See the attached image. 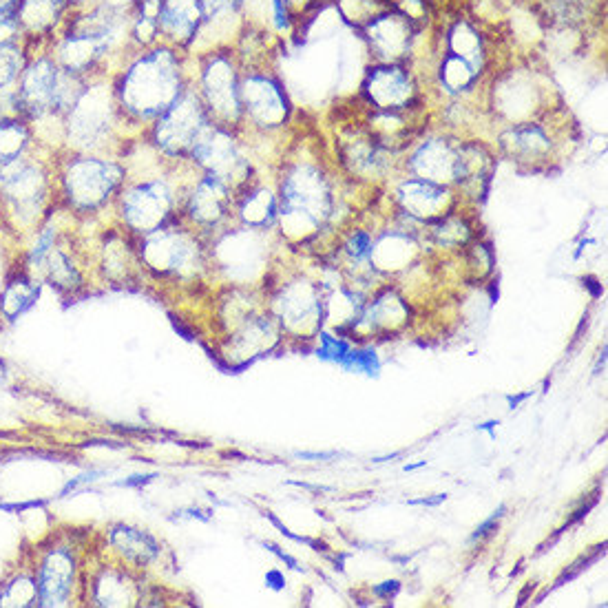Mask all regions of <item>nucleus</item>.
I'll return each mask as SVG.
<instances>
[{
	"instance_id": "aec40b11",
	"label": "nucleus",
	"mask_w": 608,
	"mask_h": 608,
	"mask_svg": "<svg viewBox=\"0 0 608 608\" xmlns=\"http://www.w3.org/2000/svg\"><path fill=\"white\" fill-rule=\"evenodd\" d=\"M23 0H0V20L18 18V9Z\"/></svg>"
},
{
	"instance_id": "dca6fc26",
	"label": "nucleus",
	"mask_w": 608,
	"mask_h": 608,
	"mask_svg": "<svg viewBox=\"0 0 608 608\" xmlns=\"http://www.w3.org/2000/svg\"><path fill=\"white\" fill-rule=\"evenodd\" d=\"M443 78H445V82H447V85L452 87V89H463V87L469 85L471 78H474V71H471V67H469V62H467V60L454 56V58H449V60L445 62Z\"/></svg>"
},
{
	"instance_id": "39448f33",
	"label": "nucleus",
	"mask_w": 608,
	"mask_h": 608,
	"mask_svg": "<svg viewBox=\"0 0 608 608\" xmlns=\"http://www.w3.org/2000/svg\"><path fill=\"white\" fill-rule=\"evenodd\" d=\"M202 102L206 111L217 118L233 120L241 109L239 82L233 60L213 54L202 67Z\"/></svg>"
},
{
	"instance_id": "7ed1b4c3",
	"label": "nucleus",
	"mask_w": 608,
	"mask_h": 608,
	"mask_svg": "<svg viewBox=\"0 0 608 608\" xmlns=\"http://www.w3.org/2000/svg\"><path fill=\"white\" fill-rule=\"evenodd\" d=\"M211 129L208 111L202 98L193 91H184L169 109L160 115L157 124V142L169 153H193L197 142Z\"/></svg>"
},
{
	"instance_id": "f03ea898",
	"label": "nucleus",
	"mask_w": 608,
	"mask_h": 608,
	"mask_svg": "<svg viewBox=\"0 0 608 608\" xmlns=\"http://www.w3.org/2000/svg\"><path fill=\"white\" fill-rule=\"evenodd\" d=\"M89 80L62 69L49 51L31 54L18 80L20 102L27 120H43L67 115L87 89Z\"/></svg>"
},
{
	"instance_id": "6ab92c4d",
	"label": "nucleus",
	"mask_w": 608,
	"mask_h": 608,
	"mask_svg": "<svg viewBox=\"0 0 608 608\" xmlns=\"http://www.w3.org/2000/svg\"><path fill=\"white\" fill-rule=\"evenodd\" d=\"M502 511H505V507H500V509H498V513H494V516H491L487 522H482L480 527L476 529L474 536H471V540H482V538H485V536H489L491 531H496V527H498V520H500V516H502Z\"/></svg>"
},
{
	"instance_id": "1a4fd4ad",
	"label": "nucleus",
	"mask_w": 608,
	"mask_h": 608,
	"mask_svg": "<svg viewBox=\"0 0 608 608\" xmlns=\"http://www.w3.org/2000/svg\"><path fill=\"white\" fill-rule=\"evenodd\" d=\"M204 14L199 0H160L157 5V27L175 45H188L195 38Z\"/></svg>"
},
{
	"instance_id": "ddd939ff",
	"label": "nucleus",
	"mask_w": 608,
	"mask_h": 608,
	"mask_svg": "<svg viewBox=\"0 0 608 608\" xmlns=\"http://www.w3.org/2000/svg\"><path fill=\"white\" fill-rule=\"evenodd\" d=\"M226 211V188L224 182L215 180V177H208L202 184L197 186V191L193 195V217H197L199 222L213 224Z\"/></svg>"
},
{
	"instance_id": "9b49d317",
	"label": "nucleus",
	"mask_w": 608,
	"mask_h": 608,
	"mask_svg": "<svg viewBox=\"0 0 608 608\" xmlns=\"http://www.w3.org/2000/svg\"><path fill=\"white\" fill-rule=\"evenodd\" d=\"M71 584V562L67 555L56 553L47 560L40 578V593H43L45 604H60L69 593Z\"/></svg>"
},
{
	"instance_id": "f8f14e48",
	"label": "nucleus",
	"mask_w": 608,
	"mask_h": 608,
	"mask_svg": "<svg viewBox=\"0 0 608 608\" xmlns=\"http://www.w3.org/2000/svg\"><path fill=\"white\" fill-rule=\"evenodd\" d=\"M370 93L372 98L385 109H394L410 96L407 78L398 69H379L370 78Z\"/></svg>"
},
{
	"instance_id": "4be33fe9",
	"label": "nucleus",
	"mask_w": 608,
	"mask_h": 608,
	"mask_svg": "<svg viewBox=\"0 0 608 608\" xmlns=\"http://www.w3.org/2000/svg\"><path fill=\"white\" fill-rule=\"evenodd\" d=\"M398 591V582H385V586H376V595H394Z\"/></svg>"
},
{
	"instance_id": "f257e3e1",
	"label": "nucleus",
	"mask_w": 608,
	"mask_h": 608,
	"mask_svg": "<svg viewBox=\"0 0 608 608\" xmlns=\"http://www.w3.org/2000/svg\"><path fill=\"white\" fill-rule=\"evenodd\" d=\"M184 93L180 60L171 49H153L131 62L115 89L122 109L138 118H160Z\"/></svg>"
},
{
	"instance_id": "9d476101",
	"label": "nucleus",
	"mask_w": 608,
	"mask_h": 608,
	"mask_svg": "<svg viewBox=\"0 0 608 608\" xmlns=\"http://www.w3.org/2000/svg\"><path fill=\"white\" fill-rule=\"evenodd\" d=\"M239 100L253 118L261 124H272L283 118V98L268 78L250 76L239 85Z\"/></svg>"
},
{
	"instance_id": "6e6552de",
	"label": "nucleus",
	"mask_w": 608,
	"mask_h": 608,
	"mask_svg": "<svg viewBox=\"0 0 608 608\" xmlns=\"http://www.w3.org/2000/svg\"><path fill=\"white\" fill-rule=\"evenodd\" d=\"M71 12L67 0H23L18 23L29 40H47L58 34Z\"/></svg>"
},
{
	"instance_id": "4468645a",
	"label": "nucleus",
	"mask_w": 608,
	"mask_h": 608,
	"mask_svg": "<svg viewBox=\"0 0 608 608\" xmlns=\"http://www.w3.org/2000/svg\"><path fill=\"white\" fill-rule=\"evenodd\" d=\"M29 58H31V54H29L27 40L25 43L0 47V89L18 85V80H20V76H23Z\"/></svg>"
},
{
	"instance_id": "0eeeda50",
	"label": "nucleus",
	"mask_w": 608,
	"mask_h": 608,
	"mask_svg": "<svg viewBox=\"0 0 608 608\" xmlns=\"http://www.w3.org/2000/svg\"><path fill=\"white\" fill-rule=\"evenodd\" d=\"M124 217L127 222L142 230V233H153L157 226L169 217L171 211V197L166 188L157 182H146L131 188V191L122 199Z\"/></svg>"
},
{
	"instance_id": "412c9836",
	"label": "nucleus",
	"mask_w": 608,
	"mask_h": 608,
	"mask_svg": "<svg viewBox=\"0 0 608 608\" xmlns=\"http://www.w3.org/2000/svg\"><path fill=\"white\" fill-rule=\"evenodd\" d=\"M100 5H107V7H113V9H127L129 5L138 3V0H98Z\"/></svg>"
},
{
	"instance_id": "2eb2a0df",
	"label": "nucleus",
	"mask_w": 608,
	"mask_h": 608,
	"mask_svg": "<svg viewBox=\"0 0 608 608\" xmlns=\"http://www.w3.org/2000/svg\"><path fill=\"white\" fill-rule=\"evenodd\" d=\"M370 31L374 34V45L387 56H398V51L407 45V31L396 18L387 16L383 20H376Z\"/></svg>"
},
{
	"instance_id": "423d86ee",
	"label": "nucleus",
	"mask_w": 608,
	"mask_h": 608,
	"mask_svg": "<svg viewBox=\"0 0 608 608\" xmlns=\"http://www.w3.org/2000/svg\"><path fill=\"white\" fill-rule=\"evenodd\" d=\"M111 109L113 107L107 98V89L87 85V89L82 91V96L67 113L69 140L78 144L96 142L109 129Z\"/></svg>"
},
{
	"instance_id": "a211bd4d",
	"label": "nucleus",
	"mask_w": 608,
	"mask_h": 608,
	"mask_svg": "<svg viewBox=\"0 0 608 608\" xmlns=\"http://www.w3.org/2000/svg\"><path fill=\"white\" fill-rule=\"evenodd\" d=\"M244 3V0H199V7H202L204 18H219L228 12H235V9Z\"/></svg>"
},
{
	"instance_id": "20e7f679",
	"label": "nucleus",
	"mask_w": 608,
	"mask_h": 608,
	"mask_svg": "<svg viewBox=\"0 0 608 608\" xmlns=\"http://www.w3.org/2000/svg\"><path fill=\"white\" fill-rule=\"evenodd\" d=\"M122 171L113 162L98 157H78L65 171V191L78 208H96L120 186Z\"/></svg>"
},
{
	"instance_id": "5701e85b",
	"label": "nucleus",
	"mask_w": 608,
	"mask_h": 608,
	"mask_svg": "<svg viewBox=\"0 0 608 608\" xmlns=\"http://www.w3.org/2000/svg\"><path fill=\"white\" fill-rule=\"evenodd\" d=\"M67 3H69L71 9H73V7H82V5L87 3V0H67Z\"/></svg>"
},
{
	"instance_id": "f3484780",
	"label": "nucleus",
	"mask_w": 608,
	"mask_h": 608,
	"mask_svg": "<svg viewBox=\"0 0 608 608\" xmlns=\"http://www.w3.org/2000/svg\"><path fill=\"white\" fill-rule=\"evenodd\" d=\"M31 297H34V290H31L27 283H18V286H12L7 290L5 295V310L9 314H16V312H23L29 303H31Z\"/></svg>"
}]
</instances>
